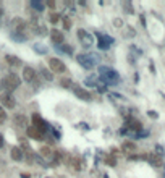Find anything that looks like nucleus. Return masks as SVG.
<instances>
[{
  "label": "nucleus",
  "instance_id": "nucleus-6",
  "mask_svg": "<svg viewBox=\"0 0 165 178\" xmlns=\"http://www.w3.org/2000/svg\"><path fill=\"white\" fill-rule=\"evenodd\" d=\"M0 104L3 105L5 109H15L16 107V101L10 92H3L0 94Z\"/></svg>",
  "mask_w": 165,
  "mask_h": 178
},
{
  "label": "nucleus",
  "instance_id": "nucleus-18",
  "mask_svg": "<svg viewBox=\"0 0 165 178\" xmlns=\"http://www.w3.org/2000/svg\"><path fill=\"white\" fill-rule=\"evenodd\" d=\"M39 71H41V75H42V78H44L46 81H52V80H54V73H52L50 70H47V68L41 67Z\"/></svg>",
  "mask_w": 165,
  "mask_h": 178
},
{
  "label": "nucleus",
  "instance_id": "nucleus-3",
  "mask_svg": "<svg viewBox=\"0 0 165 178\" xmlns=\"http://www.w3.org/2000/svg\"><path fill=\"white\" fill-rule=\"evenodd\" d=\"M12 25H13V29H15V33L18 34L20 37H25L26 31H28V28H29V25H28L25 20H21V18H15V20L12 21Z\"/></svg>",
  "mask_w": 165,
  "mask_h": 178
},
{
  "label": "nucleus",
  "instance_id": "nucleus-33",
  "mask_svg": "<svg viewBox=\"0 0 165 178\" xmlns=\"http://www.w3.org/2000/svg\"><path fill=\"white\" fill-rule=\"evenodd\" d=\"M3 146H5V141H3V136L0 135V148H3Z\"/></svg>",
  "mask_w": 165,
  "mask_h": 178
},
{
  "label": "nucleus",
  "instance_id": "nucleus-32",
  "mask_svg": "<svg viewBox=\"0 0 165 178\" xmlns=\"http://www.w3.org/2000/svg\"><path fill=\"white\" fill-rule=\"evenodd\" d=\"M46 5H47V7H49V8H52V10L55 8V2H54V0H49V2H47V3H46Z\"/></svg>",
  "mask_w": 165,
  "mask_h": 178
},
{
  "label": "nucleus",
  "instance_id": "nucleus-20",
  "mask_svg": "<svg viewBox=\"0 0 165 178\" xmlns=\"http://www.w3.org/2000/svg\"><path fill=\"white\" fill-rule=\"evenodd\" d=\"M5 62L10 63V65H13V67H20V65H21V60H20L18 57H13V55H7Z\"/></svg>",
  "mask_w": 165,
  "mask_h": 178
},
{
  "label": "nucleus",
  "instance_id": "nucleus-34",
  "mask_svg": "<svg viewBox=\"0 0 165 178\" xmlns=\"http://www.w3.org/2000/svg\"><path fill=\"white\" fill-rule=\"evenodd\" d=\"M2 15H3V10H2V8H0V16H2Z\"/></svg>",
  "mask_w": 165,
  "mask_h": 178
},
{
  "label": "nucleus",
  "instance_id": "nucleus-8",
  "mask_svg": "<svg viewBox=\"0 0 165 178\" xmlns=\"http://www.w3.org/2000/svg\"><path fill=\"white\" fill-rule=\"evenodd\" d=\"M13 125L20 130L28 128V117L25 114H15L13 115Z\"/></svg>",
  "mask_w": 165,
  "mask_h": 178
},
{
  "label": "nucleus",
  "instance_id": "nucleus-26",
  "mask_svg": "<svg viewBox=\"0 0 165 178\" xmlns=\"http://www.w3.org/2000/svg\"><path fill=\"white\" fill-rule=\"evenodd\" d=\"M31 7H33V8H36L37 12H41V10L44 8V5L41 2H31Z\"/></svg>",
  "mask_w": 165,
  "mask_h": 178
},
{
  "label": "nucleus",
  "instance_id": "nucleus-29",
  "mask_svg": "<svg viewBox=\"0 0 165 178\" xmlns=\"http://www.w3.org/2000/svg\"><path fill=\"white\" fill-rule=\"evenodd\" d=\"M113 25H115V28H122L123 21H122L120 18H115V20H113Z\"/></svg>",
  "mask_w": 165,
  "mask_h": 178
},
{
  "label": "nucleus",
  "instance_id": "nucleus-30",
  "mask_svg": "<svg viewBox=\"0 0 165 178\" xmlns=\"http://www.w3.org/2000/svg\"><path fill=\"white\" fill-rule=\"evenodd\" d=\"M107 164H109V165H117V160L115 159H113V157H107Z\"/></svg>",
  "mask_w": 165,
  "mask_h": 178
},
{
  "label": "nucleus",
  "instance_id": "nucleus-21",
  "mask_svg": "<svg viewBox=\"0 0 165 178\" xmlns=\"http://www.w3.org/2000/svg\"><path fill=\"white\" fill-rule=\"evenodd\" d=\"M62 160H65V156H62L60 151H55L54 156H52V164H54V165H58Z\"/></svg>",
  "mask_w": 165,
  "mask_h": 178
},
{
  "label": "nucleus",
  "instance_id": "nucleus-14",
  "mask_svg": "<svg viewBox=\"0 0 165 178\" xmlns=\"http://www.w3.org/2000/svg\"><path fill=\"white\" fill-rule=\"evenodd\" d=\"M26 133H28V136H29V138L36 139V141L44 139V135H42V133H41L37 128H34V126H28V128H26Z\"/></svg>",
  "mask_w": 165,
  "mask_h": 178
},
{
  "label": "nucleus",
  "instance_id": "nucleus-12",
  "mask_svg": "<svg viewBox=\"0 0 165 178\" xmlns=\"http://www.w3.org/2000/svg\"><path fill=\"white\" fill-rule=\"evenodd\" d=\"M10 157H12V160H15V162H21V160L25 159L23 149H21V148H16V146H13V148L10 149Z\"/></svg>",
  "mask_w": 165,
  "mask_h": 178
},
{
  "label": "nucleus",
  "instance_id": "nucleus-22",
  "mask_svg": "<svg viewBox=\"0 0 165 178\" xmlns=\"http://www.w3.org/2000/svg\"><path fill=\"white\" fill-rule=\"evenodd\" d=\"M128 122H130V130H133V131H141V130H143V125H141L138 120L130 118Z\"/></svg>",
  "mask_w": 165,
  "mask_h": 178
},
{
  "label": "nucleus",
  "instance_id": "nucleus-2",
  "mask_svg": "<svg viewBox=\"0 0 165 178\" xmlns=\"http://www.w3.org/2000/svg\"><path fill=\"white\" fill-rule=\"evenodd\" d=\"M49 68L52 73H57V75H62L67 71V65L63 63L60 59H57V57H50L49 59Z\"/></svg>",
  "mask_w": 165,
  "mask_h": 178
},
{
  "label": "nucleus",
  "instance_id": "nucleus-10",
  "mask_svg": "<svg viewBox=\"0 0 165 178\" xmlns=\"http://www.w3.org/2000/svg\"><path fill=\"white\" fill-rule=\"evenodd\" d=\"M33 123H34V128H37L41 133H42V135H46V131H47V123L44 122V120L41 118L37 114L33 115Z\"/></svg>",
  "mask_w": 165,
  "mask_h": 178
},
{
  "label": "nucleus",
  "instance_id": "nucleus-24",
  "mask_svg": "<svg viewBox=\"0 0 165 178\" xmlns=\"http://www.w3.org/2000/svg\"><path fill=\"white\" fill-rule=\"evenodd\" d=\"M5 122H7V112H5V109L0 105V125L5 123Z\"/></svg>",
  "mask_w": 165,
  "mask_h": 178
},
{
  "label": "nucleus",
  "instance_id": "nucleus-9",
  "mask_svg": "<svg viewBox=\"0 0 165 178\" xmlns=\"http://www.w3.org/2000/svg\"><path fill=\"white\" fill-rule=\"evenodd\" d=\"M36 70L31 67H25L23 68V80L26 81V83H34L36 81Z\"/></svg>",
  "mask_w": 165,
  "mask_h": 178
},
{
  "label": "nucleus",
  "instance_id": "nucleus-11",
  "mask_svg": "<svg viewBox=\"0 0 165 178\" xmlns=\"http://www.w3.org/2000/svg\"><path fill=\"white\" fill-rule=\"evenodd\" d=\"M68 165H70V169L71 170H75V172H81L82 170V162L78 157H75V156H71V157H68Z\"/></svg>",
  "mask_w": 165,
  "mask_h": 178
},
{
  "label": "nucleus",
  "instance_id": "nucleus-13",
  "mask_svg": "<svg viewBox=\"0 0 165 178\" xmlns=\"http://www.w3.org/2000/svg\"><path fill=\"white\" fill-rule=\"evenodd\" d=\"M76 34H78V37L81 39V44H82L84 47H89V46L92 44V37L89 36V34L86 33L84 29H78V33H76Z\"/></svg>",
  "mask_w": 165,
  "mask_h": 178
},
{
  "label": "nucleus",
  "instance_id": "nucleus-1",
  "mask_svg": "<svg viewBox=\"0 0 165 178\" xmlns=\"http://www.w3.org/2000/svg\"><path fill=\"white\" fill-rule=\"evenodd\" d=\"M20 84H21V80H20V76L15 75V73L7 75V76L2 80V86L5 88L7 91H13V89L20 88Z\"/></svg>",
  "mask_w": 165,
  "mask_h": 178
},
{
  "label": "nucleus",
  "instance_id": "nucleus-31",
  "mask_svg": "<svg viewBox=\"0 0 165 178\" xmlns=\"http://www.w3.org/2000/svg\"><path fill=\"white\" fill-rule=\"evenodd\" d=\"M147 115H149L151 118H157V117H159V115H157V112H154V110H149V112H147Z\"/></svg>",
  "mask_w": 165,
  "mask_h": 178
},
{
  "label": "nucleus",
  "instance_id": "nucleus-15",
  "mask_svg": "<svg viewBox=\"0 0 165 178\" xmlns=\"http://www.w3.org/2000/svg\"><path fill=\"white\" fill-rule=\"evenodd\" d=\"M147 162H149L151 165H154V167H162V157L157 156L156 152L147 154Z\"/></svg>",
  "mask_w": 165,
  "mask_h": 178
},
{
  "label": "nucleus",
  "instance_id": "nucleus-16",
  "mask_svg": "<svg viewBox=\"0 0 165 178\" xmlns=\"http://www.w3.org/2000/svg\"><path fill=\"white\" fill-rule=\"evenodd\" d=\"M50 39H52L54 44H62L63 42V33L58 29H52L50 31Z\"/></svg>",
  "mask_w": 165,
  "mask_h": 178
},
{
  "label": "nucleus",
  "instance_id": "nucleus-17",
  "mask_svg": "<svg viewBox=\"0 0 165 178\" xmlns=\"http://www.w3.org/2000/svg\"><path fill=\"white\" fill-rule=\"evenodd\" d=\"M39 154L42 157H47V159H52V156H54L52 149H50L49 146H41V148H39Z\"/></svg>",
  "mask_w": 165,
  "mask_h": 178
},
{
  "label": "nucleus",
  "instance_id": "nucleus-7",
  "mask_svg": "<svg viewBox=\"0 0 165 178\" xmlns=\"http://www.w3.org/2000/svg\"><path fill=\"white\" fill-rule=\"evenodd\" d=\"M73 92H75V96H76L78 99H81V101H86V102H89V101H91V99H92L91 92H89L88 89L81 88V86H73Z\"/></svg>",
  "mask_w": 165,
  "mask_h": 178
},
{
  "label": "nucleus",
  "instance_id": "nucleus-25",
  "mask_svg": "<svg viewBox=\"0 0 165 178\" xmlns=\"http://www.w3.org/2000/svg\"><path fill=\"white\" fill-rule=\"evenodd\" d=\"M49 20H50V23H52V25H55V23H58V20H60V16H58V13H50L49 15Z\"/></svg>",
  "mask_w": 165,
  "mask_h": 178
},
{
  "label": "nucleus",
  "instance_id": "nucleus-19",
  "mask_svg": "<svg viewBox=\"0 0 165 178\" xmlns=\"http://www.w3.org/2000/svg\"><path fill=\"white\" fill-rule=\"evenodd\" d=\"M122 149L125 151V152H133V151H136V144L133 141H125L122 144Z\"/></svg>",
  "mask_w": 165,
  "mask_h": 178
},
{
  "label": "nucleus",
  "instance_id": "nucleus-23",
  "mask_svg": "<svg viewBox=\"0 0 165 178\" xmlns=\"http://www.w3.org/2000/svg\"><path fill=\"white\" fill-rule=\"evenodd\" d=\"M60 86L62 88H73V81L70 78H62L60 80Z\"/></svg>",
  "mask_w": 165,
  "mask_h": 178
},
{
  "label": "nucleus",
  "instance_id": "nucleus-4",
  "mask_svg": "<svg viewBox=\"0 0 165 178\" xmlns=\"http://www.w3.org/2000/svg\"><path fill=\"white\" fill-rule=\"evenodd\" d=\"M76 60H78V63H80L82 68H88V70L96 65L94 59H92L89 54H78V55H76Z\"/></svg>",
  "mask_w": 165,
  "mask_h": 178
},
{
  "label": "nucleus",
  "instance_id": "nucleus-5",
  "mask_svg": "<svg viewBox=\"0 0 165 178\" xmlns=\"http://www.w3.org/2000/svg\"><path fill=\"white\" fill-rule=\"evenodd\" d=\"M101 75L102 76L105 78V80L109 81V83H117V81H118V73H117V71H113L112 68H109V67H101Z\"/></svg>",
  "mask_w": 165,
  "mask_h": 178
},
{
  "label": "nucleus",
  "instance_id": "nucleus-27",
  "mask_svg": "<svg viewBox=\"0 0 165 178\" xmlns=\"http://www.w3.org/2000/svg\"><path fill=\"white\" fill-rule=\"evenodd\" d=\"M63 28H65V31H68L71 28V20L70 18H63Z\"/></svg>",
  "mask_w": 165,
  "mask_h": 178
},
{
  "label": "nucleus",
  "instance_id": "nucleus-28",
  "mask_svg": "<svg viewBox=\"0 0 165 178\" xmlns=\"http://www.w3.org/2000/svg\"><path fill=\"white\" fill-rule=\"evenodd\" d=\"M156 151H157V156H160V157H164V148L162 146H156Z\"/></svg>",
  "mask_w": 165,
  "mask_h": 178
}]
</instances>
